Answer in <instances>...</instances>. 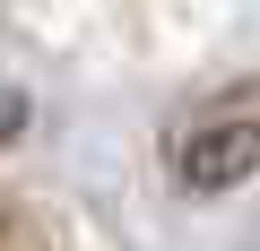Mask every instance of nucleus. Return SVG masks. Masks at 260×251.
Instances as JSON below:
<instances>
[{
	"label": "nucleus",
	"instance_id": "1",
	"mask_svg": "<svg viewBox=\"0 0 260 251\" xmlns=\"http://www.w3.org/2000/svg\"><path fill=\"white\" fill-rule=\"evenodd\" d=\"M260 165V113H217L182 139V182L191 191H225Z\"/></svg>",
	"mask_w": 260,
	"mask_h": 251
}]
</instances>
